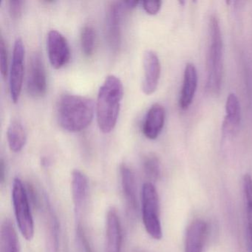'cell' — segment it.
Wrapping results in <instances>:
<instances>
[{
    "instance_id": "52a82bcc",
    "label": "cell",
    "mask_w": 252,
    "mask_h": 252,
    "mask_svg": "<svg viewBox=\"0 0 252 252\" xmlns=\"http://www.w3.org/2000/svg\"><path fill=\"white\" fill-rule=\"evenodd\" d=\"M27 91L35 98L43 97L47 92V75L40 53L36 51L29 60Z\"/></svg>"
},
{
    "instance_id": "4fadbf2b",
    "label": "cell",
    "mask_w": 252,
    "mask_h": 252,
    "mask_svg": "<svg viewBox=\"0 0 252 252\" xmlns=\"http://www.w3.org/2000/svg\"><path fill=\"white\" fill-rule=\"evenodd\" d=\"M121 186L126 208L131 215L137 213L138 209L136 180L133 170L126 163L120 166Z\"/></svg>"
},
{
    "instance_id": "f546056e",
    "label": "cell",
    "mask_w": 252,
    "mask_h": 252,
    "mask_svg": "<svg viewBox=\"0 0 252 252\" xmlns=\"http://www.w3.org/2000/svg\"><path fill=\"white\" fill-rule=\"evenodd\" d=\"M248 249H249V252H252V246L250 242L248 241Z\"/></svg>"
},
{
    "instance_id": "e0dca14e",
    "label": "cell",
    "mask_w": 252,
    "mask_h": 252,
    "mask_svg": "<svg viewBox=\"0 0 252 252\" xmlns=\"http://www.w3.org/2000/svg\"><path fill=\"white\" fill-rule=\"evenodd\" d=\"M197 70L194 64L188 63L184 73V82L179 98V106L182 110H187L192 103L197 88Z\"/></svg>"
},
{
    "instance_id": "7402d4cb",
    "label": "cell",
    "mask_w": 252,
    "mask_h": 252,
    "mask_svg": "<svg viewBox=\"0 0 252 252\" xmlns=\"http://www.w3.org/2000/svg\"><path fill=\"white\" fill-rule=\"evenodd\" d=\"M143 170L150 181H156L160 178V163L155 154H149L143 160Z\"/></svg>"
},
{
    "instance_id": "ba28073f",
    "label": "cell",
    "mask_w": 252,
    "mask_h": 252,
    "mask_svg": "<svg viewBox=\"0 0 252 252\" xmlns=\"http://www.w3.org/2000/svg\"><path fill=\"white\" fill-rule=\"evenodd\" d=\"M25 45L20 38L14 42L12 62L10 70V94L14 103L18 102L24 77Z\"/></svg>"
},
{
    "instance_id": "277c9868",
    "label": "cell",
    "mask_w": 252,
    "mask_h": 252,
    "mask_svg": "<svg viewBox=\"0 0 252 252\" xmlns=\"http://www.w3.org/2000/svg\"><path fill=\"white\" fill-rule=\"evenodd\" d=\"M141 210L143 222L147 234L155 240H160L163 231L160 218L159 196L156 187L152 182H146L143 185Z\"/></svg>"
},
{
    "instance_id": "3957f363",
    "label": "cell",
    "mask_w": 252,
    "mask_h": 252,
    "mask_svg": "<svg viewBox=\"0 0 252 252\" xmlns=\"http://www.w3.org/2000/svg\"><path fill=\"white\" fill-rule=\"evenodd\" d=\"M223 45L219 20L216 15H212L209 20V40L206 58V88L209 94H220L223 72Z\"/></svg>"
},
{
    "instance_id": "6da1fadb",
    "label": "cell",
    "mask_w": 252,
    "mask_h": 252,
    "mask_svg": "<svg viewBox=\"0 0 252 252\" xmlns=\"http://www.w3.org/2000/svg\"><path fill=\"white\" fill-rule=\"evenodd\" d=\"M123 95L120 79L113 75L107 76L98 91L96 104L97 122L104 133H109L116 126Z\"/></svg>"
},
{
    "instance_id": "603a6c76",
    "label": "cell",
    "mask_w": 252,
    "mask_h": 252,
    "mask_svg": "<svg viewBox=\"0 0 252 252\" xmlns=\"http://www.w3.org/2000/svg\"><path fill=\"white\" fill-rule=\"evenodd\" d=\"M95 32L91 26H85L81 33V47L84 55L89 57L95 49Z\"/></svg>"
},
{
    "instance_id": "d4e9b609",
    "label": "cell",
    "mask_w": 252,
    "mask_h": 252,
    "mask_svg": "<svg viewBox=\"0 0 252 252\" xmlns=\"http://www.w3.org/2000/svg\"><path fill=\"white\" fill-rule=\"evenodd\" d=\"M0 70L2 77H7L8 73V49L2 37L0 40Z\"/></svg>"
},
{
    "instance_id": "8992f818",
    "label": "cell",
    "mask_w": 252,
    "mask_h": 252,
    "mask_svg": "<svg viewBox=\"0 0 252 252\" xmlns=\"http://www.w3.org/2000/svg\"><path fill=\"white\" fill-rule=\"evenodd\" d=\"M126 10L122 2H112L106 12V38L113 52L119 51L122 43V23L124 11Z\"/></svg>"
},
{
    "instance_id": "484cf974",
    "label": "cell",
    "mask_w": 252,
    "mask_h": 252,
    "mask_svg": "<svg viewBox=\"0 0 252 252\" xmlns=\"http://www.w3.org/2000/svg\"><path fill=\"white\" fill-rule=\"evenodd\" d=\"M23 4L22 0H11L8 2V11L10 16L14 20H17L23 14Z\"/></svg>"
},
{
    "instance_id": "9a60e30c",
    "label": "cell",
    "mask_w": 252,
    "mask_h": 252,
    "mask_svg": "<svg viewBox=\"0 0 252 252\" xmlns=\"http://www.w3.org/2000/svg\"><path fill=\"white\" fill-rule=\"evenodd\" d=\"M165 119L164 107L159 104H153L147 112L142 125L143 134L146 138L150 140L156 139L163 129Z\"/></svg>"
},
{
    "instance_id": "ac0fdd59",
    "label": "cell",
    "mask_w": 252,
    "mask_h": 252,
    "mask_svg": "<svg viewBox=\"0 0 252 252\" xmlns=\"http://www.w3.org/2000/svg\"><path fill=\"white\" fill-rule=\"evenodd\" d=\"M240 123V105L238 98L230 94L225 102V116L222 125L224 136H233L237 133Z\"/></svg>"
},
{
    "instance_id": "44dd1931",
    "label": "cell",
    "mask_w": 252,
    "mask_h": 252,
    "mask_svg": "<svg viewBox=\"0 0 252 252\" xmlns=\"http://www.w3.org/2000/svg\"><path fill=\"white\" fill-rule=\"evenodd\" d=\"M243 187L246 200L247 240L252 246V178L249 174H246L243 177Z\"/></svg>"
},
{
    "instance_id": "7a4b0ae2",
    "label": "cell",
    "mask_w": 252,
    "mask_h": 252,
    "mask_svg": "<svg viewBox=\"0 0 252 252\" xmlns=\"http://www.w3.org/2000/svg\"><path fill=\"white\" fill-rule=\"evenodd\" d=\"M94 116V104L90 98L66 94L59 101L57 119L60 126L67 132H77L86 129Z\"/></svg>"
},
{
    "instance_id": "cb8c5ba5",
    "label": "cell",
    "mask_w": 252,
    "mask_h": 252,
    "mask_svg": "<svg viewBox=\"0 0 252 252\" xmlns=\"http://www.w3.org/2000/svg\"><path fill=\"white\" fill-rule=\"evenodd\" d=\"M76 237L79 252H94L85 232V228L79 220H78L76 225Z\"/></svg>"
},
{
    "instance_id": "f1b7e54d",
    "label": "cell",
    "mask_w": 252,
    "mask_h": 252,
    "mask_svg": "<svg viewBox=\"0 0 252 252\" xmlns=\"http://www.w3.org/2000/svg\"><path fill=\"white\" fill-rule=\"evenodd\" d=\"M122 2L126 10L133 9L138 6V4L141 3V2L138 1H123Z\"/></svg>"
},
{
    "instance_id": "d6986e66",
    "label": "cell",
    "mask_w": 252,
    "mask_h": 252,
    "mask_svg": "<svg viewBox=\"0 0 252 252\" xmlns=\"http://www.w3.org/2000/svg\"><path fill=\"white\" fill-rule=\"evenodd\" d=\"M18 236L11 220L5 219L1 225L0 252H20Z\"/></svg>"
},
{
    "instance_id": "8fae6325",
    "label": "cell",
    "mask_w": 252,
    "mask_h": 252,
    "mask_svg": "<svg viewBox=\"0 0 252 252\" xmlns=\"http://www.w3.org/2000/svg\"><path fill=\"white\" fill-rule=\"evenodd\" d=\"M143 66L144 79L142 91L146 95H151L157 90L161 71L160 60L154 51H147L144 52Z\"/></svg>"
},
{
    "instance_id": "7c38bea8",
    "label": "cell",
    "mask_w": 252,
    "mask_h": 252,
    "mask_svg": "<svg viewBox=\"0 0 252 252\" xmlns=\"http://www.w3.org/2000/svg\"><path fill=\"white\" fill-rule=\"evenodd\" d=\"M105 252H122V227L117 210L108 209L106 216Z\"/></svg>"
},
{
    "instance_id": "30bf717a",
    "label": "cell",
    "mask_w": 252,
    "mask_h": 252,
    "mask_svg": "<svg viewBox=\"0 0 252 252\" xmlns=\"http://www.w3.org/2000/svg\"><path fill=\"white\" fill-rule=\"evenodd\" d=\"M41 208L45 215V250L46 252H59L60 249V225L55 211L46 194H44Z\"/></svg>"
},
{
    "instance_id": "83f0119b",
    "label": "cell",
    "mask_w": 252,
    "mask_h": 252,
    "mask_svg": "<svg viewBox=\"0 0 252 252\" xmlns=\"http://www.w3.org/2000/svg\"><path fill=\"white\" fill-rule=\"evenodd\" d=\"M5 180V164L3 159L0 160V183L3 184Z\"/></svg>"
},
{
    "instance_id": "4316f807",
    "label": "cell",
    "mask_w": 252,
    "mask_h": 252,
    "mask_svg": "<svg viewBox=\"0 0 252 252\" xmlns=\"http://www.w3.org/2000/svg\"><path fill=\"white\" fill-rule=\"evenodd\" d=\"M141 5H142L143 8H144V11L147 13V14H150V15H156L161 8L162 2L161 1H144V2H141Z\"/></svg>"
},
{
    "instance_id": "5b68a950",
    "label": "cell",
    "mask_w": 252,
    "mask_h": 252,
    "mask_svg": "<svg viewBox=\"0 0 252 252\" xmlns=\"http://www.w3.org/2000/svg\"><path fill=\"white\" fill-rule=\"evenodd\" d=\"M12 201L20 232L26 240H32L34 236V222L31 209V200L27 188L20 178H14L13 182Z\"/></svg>"
},
{
    "instance_id": "5bb4252c",
    "label": "cell",
    "mask_w": 252,
    "mask_h": 252,
    "mask_svg": "<svg viewBox=\"0 0 252 252\" xmlns=\"http://www.w3.org/2000/svg\"><path fill=\"white\" fill-rule=\"evenodd\" d=\"M209 226L201 219L193 220L187 228L185 238V252H203L207 239Z\"/></svg>"
},
{
    "instance_id": "9c48e42d",
    "label": "cell",
    "mask_w": 252,
    "mask_h": 252,
    "mask_svg": "<svg viewBox=\"0 0 252 252\" xmlns=\"http://www.w3.org/2000/svg\"><path fill=\"white\" fill-rule=\"evenodd\" d=\"M48 58L54 68L61 69L70 60V49L67 39L58 31L48 33L47 39Z\"/></svg>"
},
{
    "instance_id": "ffe728a7",
    "label": "cell",
    "mask_w": 252,
    "mask_h": 252,
    "mask_svg": "<svg viewBox=\"0 0 252 252\" xmlns=\"http://www.w3.org/2000/svg\"><path fill=\"white\" fill-rule=\"evenodd\" d=\"M7 139L11 151L20 153L26 144L27 135L23 124L18 120L11 122L7 130Z\"/></svg>"
},
{
    "instance_id": "2e32d148",
    "label": "cell",
    "mask_w": 252,
    "mask_h": 252,
    "mask_svg": "<svg viewBox=\"0 0 252 252\" xmlns=\"http://www.w3.org/2000/svg\"><path fill=\"white\" fill-rule=\"evenodd\" d=\"M88 179L86 175L79 169L72 172L71 191L75 214L79 219L86 203L88 195Z\"/></svg>"
}]
</instances>
